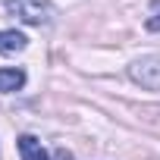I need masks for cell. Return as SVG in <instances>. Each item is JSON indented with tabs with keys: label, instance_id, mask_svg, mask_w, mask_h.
Masks as SVG:
<instances>
[{
	"label": "cell",
	"instance_id": "cell-3",
	"mask_svg": "<svg viewBox=\"0 0 160 160\" xmlns=\"http://www.w3.org/2000/svg\"><path fill=\"white\" fill-rule=\"evenodd\" d=\"M25 47H28V38L22 32H16V28H3L0 32V57H13V53H19Z\"/></svg>",
	"mask_w": 160,
	"mask_h": 160
},
{
	"label": "cell",
	"instance_id": "cell-6",
	"mask_svg": "<svg viewBox=\"0 0 160 160\" xmlns=\"http://www.w3.org/2000/svg\"><path fill=\"white\" fill-rule=\"evenodd\" d=\"M154 10H157V13L144 22V28H148V32H160V0H154Z\"/></svg>",
	"mask_w": 160,
	"mask_h": 160
},
{
	"label": "cell",
	"instance_id": "cell-5",
	"mask_svg": "<svg viewBox=\"0 0 160 160\" xmlns=\"http://www.w3.org/2000/svg\"><path fill=\"white\" fill-rule=\"evenodd\" d=\"M25 85V72L22 69H0V94H13Z\"/></svg>",
	"mask_w": 160,
	"mask_h": 160
},
{
	"label": "cell",
	"instance_id": "cell-2",
	"mask_svg": "<svg viewBox=\"0 0 160 160\" xmlns=\"http://www.w3.org/2000/svg\"><path fill=\"white\" fill-rule=\"evenodd\" d=\"M129 78L148 91H160V53H148L129 66Z\"/></svg>",
	"mask_w": 160,
	"mask_h": 160
},
{
	"label": "cell",
	"instance_id": "cell-4",
	"mask_svg": "<svg viewBox=\"0 0 160 160\" xmlns=\"http://www.w3.org/2000/svg\"><path fill=\"white\" fill-rule=\"evenodd\" d=\"M19 154H22V160H50V154L44 151V144L35 138V135H19Z\"/></svg>",
	"mask_w": 160,
	"mask_h": 160
},
{
	"label": "cell",
	"instance_id": "cell-1",
	"mask_svg": "<svg viewBox=\"0 0 160 160\" xmlns=\"http://www.w3.org/2000/svg\"><path fill=\"white\" fill-rule=\"evenodd\" d=\"M10 16H16L25 25H47L53 19V3L50 0H3Z\"/></svg>",
	"mask_w": 160,
	"mask_h": 160
}]
</instances>
